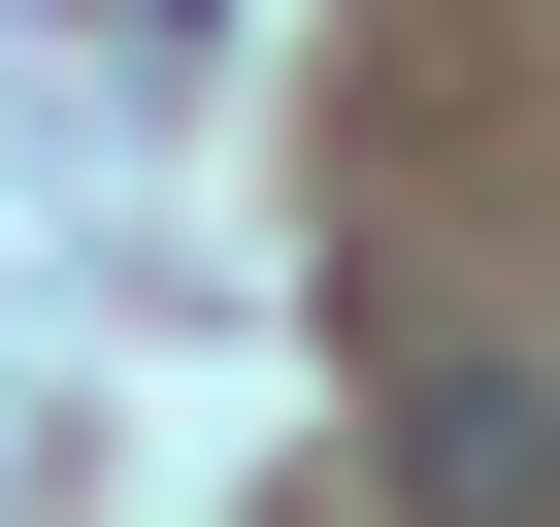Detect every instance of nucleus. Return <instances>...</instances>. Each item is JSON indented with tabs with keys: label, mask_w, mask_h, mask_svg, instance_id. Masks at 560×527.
Here are the masks:
<instances>
[{
	"label": "nucleus",
	"mask_w": 560,
	"mask_h": 527,
	"mask_svg": "<svg viewBox=\"0 0 560 527\" xmlns=\"http://www.w3.org/2000/svg\"><path fill=\"white\" fill-rule=\"evenodd\" d=\"M396 494L429 527H560V363H396Z\"/></svg>",
	"instance_id": "nucleus-1"
}]
</instances>
